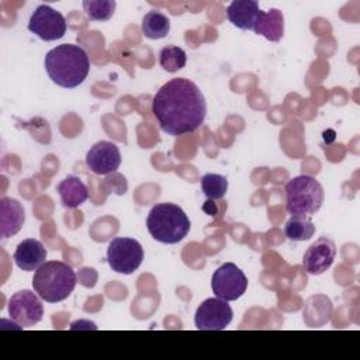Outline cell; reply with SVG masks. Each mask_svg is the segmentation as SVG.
I'll list each match as a JSON object with an SVG mask.
<instances>
[{"label": "cell", "mask_w": 360, "mask_h": 360, "mask_svg": "<svg viewBox=\"0 0 360 360\" xmlns=\"http://www.w3.org/2000/svg\"><path fill=\"white\" fill-rule=\"evenodd\" d=\"M62 205L66 208H77L89 198L87 186L76 176L65 177L56 187Z\"/></svg>", "instance_id": "cell-17"}, {"label": "cell", "mask_w": 360, "mask_h": 360, "mask_svg": "<svg viewBox=\"0 0 360 360\" xmlns=\"http://www.w3.org/2000/svg\"><path fill=\"white\" fill-rule=\"evenodd\" d=\"M202 210H204L208 215H211V217H214V215L217 214V205H215L214 201L210 200V198L202 204Z\"/></svg>", "instance_id": "cell-24"}, {"label": "cell", "mask_w": 360, "mask_h": 360, "mask_svg": "<svg viewBox=\"0 0 360 360\" xmlns=\"http://www.w3.org/2000/svg\"><path fill=\"white\" fill-rule=\"evenodd\" d=\"M152 112L163 132L180 136L191 134L202 125L207 103L194 82L174 77L155 93Z\"/></svg>", "instance_id": "cell-1"}, {"label": "cell", "mask_w": 360, "mask_h": 360, "mask_svg": "<svg viewBox=\"0 0 360 360\" xmlns=\"http://www.w3.org/2000/svg\"><path fill=\"white\" fill-rule=\"evenodd\" d=\"M103 188L107 191V193H114L117 195H122L127 193L128 190V183H127V179L114 172V173H110L104 181H103Z\"/></svg>", "instance_id": "cell-23"}, {"label": "cell", "mask_w": 360, "mask_h": 360, "mask_svg": "<svg viewBox=\"0 0 360 360\" xmlns=\"http://www.w3.org/2000/svg\"><path fill=\"white\" fill-rule=\"evenodd\" d=\"M76 273L59 260H49L39 266L32 277L34 291L46 302L66 300L76 287Z\"/></svg>", "instance_id": "cell-3"}, {"label": "cell", "mask_w": 360, "mask_h": 360, "mask_svg": "<svg viewBox=\"0 0 360 360\" xmlns=\"http://www.w3.org/2000/svg\"><path fill=\"white\" fill-rule=\"evenodd\" d=\"M146 228L155 240L173 245L187 236L190 231V219L179 205L159 202L149 211Z\"/></svg>", "instance_id": "cell-4"}, {"label": "cell", "mask_w": 360, "mask_h": 360, "mask_svg": "<svg viewBox=\"0 0 360 360\" xmlns=\"http://www.w3.org/2000/svg\"><path fill=\"white\" fill-rule=\"evenodd\" d=\"M8 315L21 328L34 326L42 321L44 305L38 294L30 290L14 292L8 301Z\"/></svg>", "instance_id": "cell-9"}, {"label": "cell", "mask_w": 360, "mask_h": 360, "mask_svg": "<svg viewBox=\"0 0 360 360\" xmlns=\"http://www.w3.org/2000/svg\"><path fill=\"white\" fill-rule=\"evenodd\" d=\"M212 292L225 301H236L248 288L245 273L235 263H224L219 266L211 278Z\"/></svg>", "instance_id": "cell-7"}, {"label": "cell", "mask_w": 360, "mask_h": 360, "mask_svg": "<svg viewBox=\"0 0 360 360\" xmlns=\"http://www.w3.org/2000/svg\"><path fill=\"white\" fill-rule=\"evenodd\" d=\"M25 221L22 205L10 197L0 200V236L7 239L20 232Z\"/></svg>", "instance_id": "cell-14"}, {"label": "cell", "mask_w": 360, "mask_h": 360, "mask_svg": "<svg viewBox=\"0 0 360 360\" xmlns=\"http://www.w3.org/2000/svg\"><path fill=\"white\" fill-rule=\"evenodd\" d=\"M65 17L51 6H38L28 21V30L42 41L60 39L66 34Z\"/></svg>", "instance_id": "cell-8"}, {"label": "cell", "mask_w": 360, "mask_h": 360, "mask_svg": "<svg viewBox=\"0 0 360 360\" xmlns=\"http://www.w3.org/2000/svg\"><path fill=\"white\" fill-rule=\"evenodd\" d=\"M201 190L204 195L210 200H221L228 190V180L215 173H207L201 177Z\"/></svg>", "instance_id": "cell-21"}, {"label": "cell", "mask_w": 360, "mask_h": 360, "mask_svg": "<svg viewBox=\"0 0 360 360\" xmlns=\"http://www.w3.org/2000/svg\"><path fill=\"white\" fill-rule=\"evenodd\" d=\"M170 20L160 11H149L142 18V34L149 39H160L169 34Z\"/></svg>", "instance_id": "cell-18"}, {"label": "cell", "mask_w": 360, "mask_h": 360, "mask_svg": "<svg viewBox=\"0 0 360 360\" xmlns=\"http://www.w3.org/2000/svg\"><path fill=\"white\" fill-rule=\"evenodd\" d=\"M336 256V246L329 238H319L304 253L302 267L308 274H322L333 263Z\"/></svg>", "instance_id": "cell-12"}, {"label": "cell", "mask_w": 360, "mask_h": 360, "mask_svg": "<svg viewBox=\"0 0 360 360\" xmlns=\"http://www.w3.org/2000/svg\"><path fill=\"white\" fill-rule=\"evenodd\" d=\"M159 63L163 70H166L169 73H174L186 66L187 55L181 48L169 45V46H165L160 49Z\"/></svg>", "instance_id": "cell-20"}, {"label": "cell", "mask_w": 360, "mask_h": 360, "mask_svg": "<svg viewBox=\"0 0 360 360\" xmlns=\"http://www.w3.org/2000/svg\"><path fill=\"white\" fill-rule=\"evenodd\" d=\"M284 233L290 240L302 242L308 240L315 233V225L311 222L309 218L301 217H291L284 226Z\"/></svg>", "instance_id": "cell-19"}, {"label": "cell", "mask_w": 360, "mask_h": 360, "mask_svg": "<svg viewBox=\"0 0 360 360\" xmlns=\"http://www.w3.org/2000/svg\"><path fill=\"white\" fill-rule=\"evenodd\" d=\"M45 70L51 80L65 89H75L84 82L90 70L86 51L75 44H62L45 55Z\"/></svg>", "instance_id": "cell-2"}, {"label": "cell", "mask_w": 360, "mask_h": 360, "mask_svg": "<svg viewBox=\"0 0 360 360\" xmlns=\"http://www.w3.org/2000/svg\"><path fill=\"white\" fill-rule=\"evenodd\" d=\"M86 165L96 174L114 173L121 165V152L115 143L100 141L87 152Z\"/></svg>", "instance_id": "cell-11"}, {"label": "cell", "mask_w": 360, "mask_h": 360, "mask_svg": "<svg viewBox=\"0 0 360 360\" xmlns=\"http://www.w3.org/2000/svg\"><path fill=\"white\" fill-rule=\"evenodd\" d=\"M83 8L93 21H107L112 17L117 3L114 0H84Z\"/></svg>", "instance_id": "cell-22"}, {"label": "cell", "mask_w": 360, "mask_h": 360, "mask_svg": "<svg viewBox=\"0 0 360 360\" xmlns=\"http://www.w3.org/2000/svg\"><path fill=\"white\" fill-rule=\"evenodd\" d=\"M323 198V188L312 176L301 174L285 184V211L291 217L314 215L322 207Z\"/></svg>", "instance_id": "cell-5"}, {"label": "cell", "mask_w": 360, "mask_h": 360, "mask_svg": "<svg viewBox=\"0 0 360 360\" xmlns=\"http://www.w3.org/2000/svg\"><path fill=\"white\" fill-rule=\"evenodd\" d=\"M13 259L21 270L34 271L45 263L46 249L38 239L28 238L17 245Z\"/></svg>", "instance_id": "cell-13"}, {"label": "cell", "mask_w": 360, "mask_h": 360, "mask_svg": "<svg viewBox=\"0 0 360 360\" xmlns=\"http://www.w3.org/2000/svg\"><path fill=\"white\" fill-rule=\"evenodd\" d=\"M259 11V3L255 0H235L226 7V18L240 30L253 31Z\"/></svg>", "instance_id": "cell-15"}, {"label": "cell", "mask_w": 360, "mask_h": 360, "mask_svg": "<svg viewBox=\"0 0 360 360\" xmlns=\"http://www.w3.org/2000/svg\"><path fill=\"white\" fill-rule=\"evenodd\" d=\"M233 312L228 301L207 298L200 304L194 315L195 328L200 330H222L232 321Z\"/></svg>", "instance_id": "cell-10"}, {"label": "cell", "mask_w": 360, "mask_h": 360, "mask_svg": "<svg viewBox=\"0 0 360 360\" xmlns=\"http://www.w3.org/2000/svg\"><path fill=\"white\" fill-rule=\"evenodd\" d=\"M143 260L142 245L132 238H114L107 249L110 267L120 274H132Z\"/></svg>", "instance_id": "cell-6"}, {"label": "cell", "mask_w": 360, "mask_h": 360, "mask_svg": "<svg viewBox=\"0 0 360 360\" xmlns=\"http://www.w3.org/2000/svg\"><path fill=\"white\" fill-rule=\"evenodd\" d=\"M253 31L263 35L271 42H277L284 35V17L277 8H270L269 11H259Z\"/></svg>", "instance_id": "cell-16"}]
</instances>
